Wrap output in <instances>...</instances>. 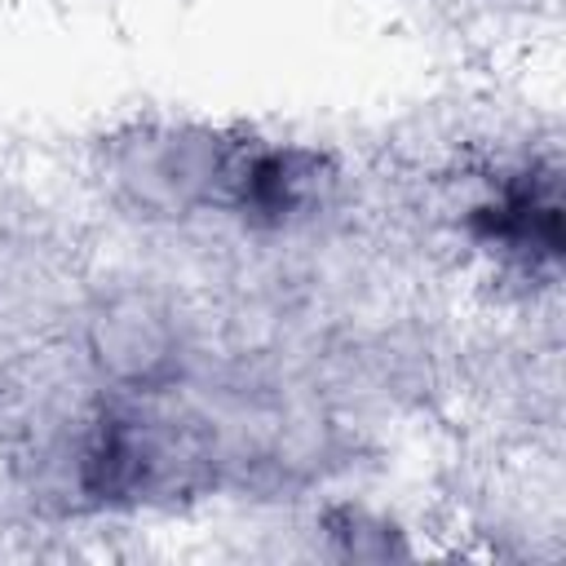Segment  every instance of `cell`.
Returning a JSON list of instances; mask_svg holds the SVG:
<instances>
[{
    "label": "cell",
    "mask_w": 566,
    "mask_h": 566,
    "mask_svg": "<svg viewBox=\"0 0 566 566\" xmlns=\"http://www.w3.org/2000/svg\"><path fill=\"white\" fill-rule=\"evenodd\" d=\"M473 230L509 261L544 265L562 252V203L548 172H517L473 208Z\"/></svg>",
    "instance_id": "1"
}]
</instances>
